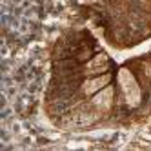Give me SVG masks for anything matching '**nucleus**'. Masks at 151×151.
Instances as JSON below:
<instances>
[{
    "instance_id": "nucleus-1",
    "label": "nucleus",
    "mask_w": 151,
    "mask_h": 151,
    "mask_svg": "<svg viewBox=\"0 0 151 151\" xmlns=\"http://www.w3.org/2000/svg\"><path fill=\"white\" fill-rule=\"evenodd\" d=\"M116 82L120 93L124 96V102L127 104V107H137L142 102V89H140V84L137 80V77L133 75V71L129 68H120L116 71Z\"/></svg>"
},
{
    "instance_id": "nucleus-2",
    "label": "nucleus",
    "mask_w": 151,
    "mask_h": 151,
    "mask_svg": "<svg viewBox=\"0 0 151 151\" xmlns=\"http://www.w3.org/2000/svg\"><path fill=\"white\" fill-rule=\"evenodd\" d=\"M113 80V75L111 73H102V75H93V77H88L82 86H80V91L86 95V96H93L95 93H99L102 88L109 86Z\"/></svg>"
},
{
    "instance_id": "nucleus-3",
    "label": "nucleus",
    "mask_w": 151,
    "mask_h": 151,
    "mask_svg": "<svg viewBox=\"0 0 151 151\" xmlns=\"http://www.w3.org/2000/svg\"><path fill=\"white\" fill-rule=\"evenodd\" d=\"M113 102H115V88H113L111 84L106 86V88H102L99 93H95L91 96V104L96 107V109H100V111L111 109Z\"/></svg>"
},
{
    "instance_id": "nucleus-4",
    "label": "nucleus",
    "mask_w": 151,
    "mask_h": 151,
    "mask_svg": "<svg viewBox=\"0 0 151 151\" xmlns=\"http://www.w3.org/2000/svg\"><path fill=\"white\" fill-rule=\"evenodd\" d=\"M107 68H109V57L106 53H99L96 57H93L91 60H88L86 64V73L93 77V75H102L107 73Z\"/></svg>"
}]
</instances>
